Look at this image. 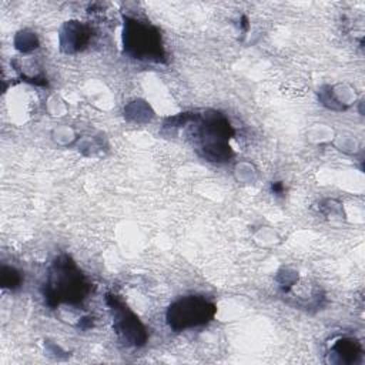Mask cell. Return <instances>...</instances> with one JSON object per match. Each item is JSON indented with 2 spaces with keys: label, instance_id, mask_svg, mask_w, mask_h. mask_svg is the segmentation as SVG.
Masks as SVG:
<instances>
[{
  "label": "cell",
  "instance_id": "cell-1",
  "mask_svg": "<svg viewBox=\"0 0 365 365\" xmlns=\"http://www.w3.org/2000/svg\"><path fill=\"white\" fill-rule=\"evenodd\" d=\"M90 292V282L67 255L56 258L44 284V298L50 307L78 304Z\"/></svg>",
  "mask_w": 365,
  "mask_h": 365
},
{
  "label": "cell",
  "instance_id": "cell-2",
  "mask_svg": "<svg viewBox=\"0 0 365 365\" xmlns=\"http://www.w3.org/2000/svg\"><path fill=\"white\" fill-rule=\"evenodd\" d=\"M123 41L125 53L134 58L161 61L165 57L158 30L145 21L125 17Z\"/></svg>",
  "mask_w": 365,
  "mask_h": 365
},
{
  "label": "cell",
  "instance_id": "cell-3",
  "mask_svg": "<svg viewBox=\"0 0 365 365\" xmlns=\"http://www.w3.org/2000/svg\"><path fill=\"white\" fill-rule=\"evenodd\" d=\"M195 135L202 150V155L210 161H225L231 155L228 140L232 135L230 123L218 113L204 114L198 118Z\"/></svg>",
  "mask_w": 365,
  "mask_h": 365
},
{
  "label": "cell",
  "instance_id": "cell-4",
  "mask_svg": "<svg viewBox=\"0 0 365 365\" xmlns=\"http://www.w3.org/2000/svg\"><path fill=\"white\" fill-rule=\"evenodd\" d=\"M215 305L202 297H184L170 305L167 322L175 332L204 325L215 315Z\"/></svg>",
  "mask_w": 365,
  "mask_h": 365
},
{
  "label": "cell",
  "instance_id": "cell-5",
  "mask_svg": "<svg viewBox=\"0 0 365 365\" xmlns=\"http://www.w3.org/2000/svg\"><path fill=\"white\" fill-rule=\"evenodd\" d=\"M110 307L114 312V328L118 336L128 345H141L145 341V332L138 318L128 311L120 301L114 297L108 298Z\"/></svg>",
  "mask_w": 365,
  "mask_h": 365
},
{
  "label": "cell",
  "instance_id": "cell-6",
  "mask_svg": "<svg viewBox=\"0 0 365 365\" xmlns=\"http://www.w3.org/2000/svg\"><path fill=\"white\" fill-rule=\"evenodd\" d=\"M10 272H9V268H3V274H1V281L3 282H6L7 279H9V282L4 285V287H11V288H14V287H17L19 284H20V275L11 268V275H9Z\"/></svg>",
  "mask_w": 365,
  "mask_h": 365
}]
</instances>
